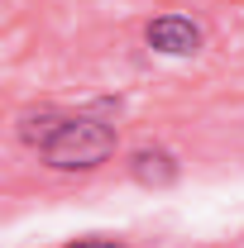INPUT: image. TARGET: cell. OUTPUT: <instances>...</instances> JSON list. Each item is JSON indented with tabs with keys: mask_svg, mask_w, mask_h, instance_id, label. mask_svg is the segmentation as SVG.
<instances>
[{
	"mask_svg": "<svg viewBox=\"0 0 244 248\" xmlns=\"http://www.w3.org/2000/svg\"><path fill=\"white\" fill-rule=\"evenodd\" d=\"M115 143H120L115 124L91 120V115H62L53 134L38 143V157L58 172H91L115 153Z\"/></svg>",
	"mask_w": 244,
	"mask_h": 248,
	"instance_id": "obj_1",
	"label": "cell"
},
{
	"mask_svg": "<svg viewBox=\"0 0 244 248\" xmlns=\"http://www.w3.org/2000/svg\"><path fill=\"white\" fill-rule=\"evenodd\" d=\"M149 48L163 53V58H192L201 48V29L187 15H158L149 24Z\"/></svg>",
	"mask_w": 244,
	"mask_h": 248,
	"instance_id": "obj_2",
	"label": "cell"
},
{
	"mask_svg": "<svg viewBox=\"0 0 244 248\" xmlns=\"http://www.w3.org/2000/svg\"><path fill=\"white\" fill-rule=\"evenodd\" d=\"M129 172H134V182H144V186H173L177 182V162L163 148H139L134 162H129Z\"/></svg>",
	"mask_w": 244,
	"mask_h": 248,
	"instance_id": "obj_3",
	"label": "cell"
},
{
	"mask_svg": "<svg viewBox=\"0 0 244 248\" xmlns=\"http://www.w3.org/2000/svg\"><path fill=\"white\" fill-rule=\"evenodd\" d=\"M62 248H124V244H115V239H72Z\"/></svg>",
	"mask_w": 244,
	"mask_h": 248,
	"instance_id": "obj_4",
	"label": "cell"
}]
</instances>
